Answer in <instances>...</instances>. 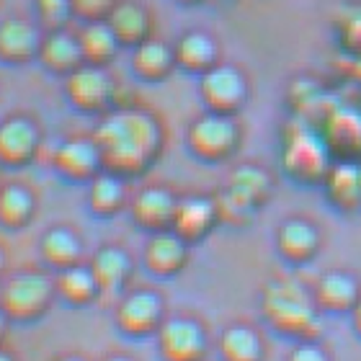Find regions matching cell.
Masks as SVG:
<instances>
[{
    "instance_id": "d6986e66",
    "label": "cell",
    "mask_w": 361,
    "mask_h": 361,
    "mask_svg": "<svg viewBox=\"0 0 361 361\" xmlns=\"http://www.w3.org/2000/svg\"><path fill=\"white\" fill-rule=\"evenodd\" d=\"M312 297L323 315H351L361 297V284L351 271L333 269L312 284Z\"/></svg>"
},
{
    "instance_id": "7bdbcfd3",
    "label": "cell",
    "mask_w": 361,
    "mask_h": 361,
    "mask_svg": "<svg viewBox=\"0 0 361 361\" xmlns=\"http://www.w3.org/2000/svg\"><path fill=\"white\" fill-rule=\"evenodd\" d=\"M0 186H3V180H0Z\"/></svg>"
},
{
    "instance_id": "52a82bcc",
    "label": "cell",
    "mask_w": 361,
    "mask_h": 361,
    "mask_svg": "<svg viewBox=\"0 0 361 361\" xmlns=\"http://www.w3.org/2000/svg\"><path fill=\"white\" fill-rule=\"evenodd\" d=\"M168 317V307L163 294L155 289H127L116 300L114 307V325L116 331L129 338H155L158 328Z\"/></svg>"
},
{
    "instance_id": "7a4b0ae2",
    "label": "cell",
    "mask_w": 361,
    "mask_h": 361,
    "mask_svg": "<svg viewBox=\"0 0 361 361\" xmlns=\"http://www.w3.org/2000/svg\"><path fill=\"white\" fill-rule=\"evenodd\" d=\"M258 310L271 331L297 341H320L323 336V312L317 310L312 286L300 279L276 276L266 281L258 297Z\"/></svg>"
},
{
    "instance_id": "f1b7e54d",
    "label": "cell",
    "mask_w": 361,
    "mask_h": 361,
    "mask_svg": "<svg viewBox=\"0 0 361 361\" xmlns=\"http://www.w3.org/2000/svg\"><path fill=\"white\" fill-rule=\"evenodd\" d=\"M219 361H266L264 336L248 323H230L217 336Z\"/></svg>"
},
{
    "instance_id": "60d3db41",
    "label": "cell",
    "mask_w": 361,
    "mask_h": 361,
    "mask_svg": "<svg viewBox=\"0 0 361 361\" xmlns=\"http://www.w3.org/2000/svg\"><path fill=\"white\" fill-rule=\"evenodd\" d=\"M101 361H135L132 356H127V354H109V356H104Z\"/></svg>"
},
{
    "instance_id": "ac0fdd59",
    "label": "cell",
    "mask_w": 361,
    "mask_h": 361,
    "mask_svg": "<svg viewBox=\"0 0 361 361\" xmlns=\"http://www.w3.org/2000/svg\"><path fill=\"white\" fill-rule=\"evenodd\" d=\"M88 266L101 286V297H116L127 292L129 281L135 276V258L129 256L127 248H121L116 243L101 245L93 250L88 258Z\"/></svg>"
},
{
    "instance_id": "f546056e",
    "label": "cell",
    "mask_w": 361,
    "mask_h": 361,
    "mask_svg": "<svg viewBox=\"0 0 361 361\" xmlns=\"http://www.w3.org/2000/svg\"><path fill=\"white\" fill-rule=\"evenodd\" d=\"M54 289H57V300H62L70 307H90L93 302L101 300V286H98L88 261L70 266L65 271H57L54 274Z\"/></svg>"
},
{
    "instance_id": "9c48e42d",
    "label": "cell",
    "mask_w": 361,
    "mask_h": 361,
    "mask_svg": "<svg viewBox=\"0 0 361 361\" xmlns=\"http://www.w3.org/2000/svg\"><path fill=\"white\" fill-rule=\"evenodd\" d=\"M160 361H204L212 338L204 323L194 315H168L155 333Z\"/></svg>"
},
{
    "instance_id": "5bb4252c",
    "label": "cell",
    "mask_w": 361,
    "mask_h": 361,
    "mask_svg": "<svg viewBox=\"0 0 361 361\" xmlns=\"http://www.w3.org/2000/svg\"><path fill=\"white\" fill-rule=\"evenodd\" d=\"M276 253L289 266H307L323 248V233L320 227L307 217H286L276 227Z\"/></svg>"
},
{
    "instance_id": "44dd1931",
    "label": "cell",
    "mask_w": 361,
    "mask_h": 361,
    "mask_svg": "<svg viewBox=\"0 0 361 361\" xmlns=\"http://www.w3.org/2000/svg\"><path fill=\"white\" fill-rule=\"evenodd\" d=\"M37 62L54 78L65 80L68 75H73L80 65H85L78 31H44V42H42V52H39Z\"/></svg>"
},
{
    "instance_id": "e575fe53",
    "label": "cell",
    "mask_w": 361,
    "mask_h": 361,
    "mask_svg": "<svg viewBox=\"0 0 361 361\" xmlns=\"http://www.w3.org/2000/svg\"><path fill=\"white\" fill-rule=\"evenodd\" d=\"M286 361H333V354L320 341H297Z\"/></svg>"
},
{
    "instance_id": "8fae6325",
    "label": "cell",
    "mask_w": 361,
    "mask_h": 361,
    "mask_svg": "<svg viewBox=\"0 0 361 361\" xmlns=\"http://www.w3.org/2000/svg\"><path fill=\"white\" fill-rule=\"evenodd\" d=\"M52 168L70 183H85L104 171V158L93 135H73L62 140L52 152Z\"/></svg>"
},
{
    "instance_id": "8d00e7d4",
    "label": "cell",
    "mask_w": 361,
    "mask_h": 361,
    "mask_svg": "<svg viewBox=\"0 0 361 361\" xmlns=\"http://www.w3.org/2000/svg\"><path fill=\"white\" fill-rule=\"evenodd\" d=\"M8 328H11V317L0 307V346H3V341H6V336H8Z\"/></svg>"
},
{
    "instance_id": "2e32d148",
    "label": "cell",
    "mask_w": 361,
    "mask_h": 361,
    "mask_svg": "<svg viewBox=\"0 0 361 361\" xmlns=\"http://www.w3.org/2000/svg\"><path fill=\"white\" fill-rule=\"evenodd\" d=\"M191 248L180 235L173 230H163V233L147 235L142 248V264L155 279H176L183 274L191 261Z\"/></svg>"
},
{
    "instance_id": "4fadbf2b",
    "label": "cell",
    "mask_w": 361,
    "mask_h": 361,
    "mask_svg": "<svg viewBox=\"0 0 361 361\" xmlns=\"http://www.w3.org/2000/svg\"><path fill=\"white\" fill-rule=\"evenodd\" d=\"M44 29L31 18L11 16L0 21V62L8 68H26L39 60Z\"/></svg>"
},
{
    "instance_id": "603a6c76",
    "label": "cell",
    "mask_w": 361,
    "mask_h": 361,
    "mask_svg": "<svg viewBox=\"0 0 361 361\" xmlns=\"http://www.w3.org/2000/svg\"><path fill=\"white\" fill-rule=\"evenodd\" d=\"M323 191L333 209L356 214L361 209V163L336 160L323 180Z\"/></svg>"
},
{
    "instance_id": "277c9868",
    "label": "cell",
    "mask_w": 361,
    "mask_h": 361,
    "mask_svg": "<svg viewBox=\"0 0 361 361\" xmlns=\"http://www.w3.org/2000/svg\"><path fill=\"white\" fill-rule=\"evenodd\" d=\"M57 300L54 274L42 269L16 271L0 284V307L11 323H37Z\"/></svg>"
},
{
    "instance_id": "e0dca14e",
    "label": "cell",
    "mask_w": 361,
    "mask_h": 361,
    "mask_svg": "<svg viewBox=\"0 0 361 361\" xmlns=\"http://www.w3.org/2000/svg\"><path fill=\"white\" fill-rule=\"evenodd\" d=\"M325 142L336 160H356L361 163V111L338 106L331 109L317 121Z\"/></svg>"
},
{
    "instance_id": "5b68a950",
    "label": "cell",
    "mask_w": 361,
    "mask_h": 361,
    "mask_svg": "<svg viewBox=\"0 0 361 361\" xmlns=\"http://www.w3.org/2000/svg\"><path fill=\"white\" fill-rule=\"evenodd\" d=\"M243 145V127L238 116L202 111L186 127V147L196 160L219 166L235 158Z\"/></svg>"
},
{
    "instance_id": "d6a6232c",
    "label": "cell",
    "mask_w": 361,
    "mask_h": 361,
    "mask_svg": "<svg viewBox=\"0 0 361 361\" xmlns=\"http://www.w3.org/2000/svg\"><path fill=\"white\" fill-rule=\"evenodd\" d=\"M34 21L44 31L70 29V21H75L73 0H34Z\"/></svg>"
},
{
    "instance_id": "d4e9b609",
    "label": "cell",
    "mask_w": 361,
    "mask_h": 361,
    "mask_svg": "<svg viewBox=\"0 0 361 361\" xmlns=\"http://www.w3.org/2000/svg\"><path fill=\"white\" fill-rule=\"evenodd\" d=\"M129 52H132L129 54V68L142 83H163L173 75V70H178L173 44L163 42V39L152 37Z\"/></svg>"
},
{
    "instance_id": "8992f818",
    "label": "cell",
    "mask_w": 361,
    "mask_h": 361,
    "mask_svg": "<svg viewBox=\"0 0 361 361\" xmlns=\"http://www.w3.org/2000/svg\"><path fill=\"white\" fill-rule=\"evenodd\" d=\"M65 98L85 116H104L119 106V85L109 68L80 65L73 75L65 78Z\"/></svg>"
},
{
    "instance_id": "1f68e13d",
    "label": "cell",
    "mask_w": 361,
    "mask_h": 361,
    "mask_svg": "<svg viewBox=\"0 0 361 361\" xmlns=\"http://www.w3.org/2000/svg\"><path fill=\"white\" fill-rule=\"evenodd\" d=\"M214 204H217L219 227L243 230V227H248L250 222L258 217L256 207H253V204H248L243 196L235 194V191H230L227 186H222L217 194H214Z\"/></svg>"
},
{
    "instance_id": "f35d334b",
    "label": "cell",
    "mask_w": 361,
    "mask_h": 361,
    "mask_svg": "<svg viewBox=\"0 0 361 361\" xmlns=\"http://www.w3.org/2000/svg\"><path fill=\"white\" fill-rule=\"evenodd\" d=\"M0 361H18V356H16L8 346H0Z\"/></svg>"
},
{
    "instance_id": "d590c367",
    "label": "cell",
    "mask_w": 361,
    "mask_h": 361,
    "mask_svg": "<svg viewBox=\"0 0 361 361\" xmlns=\"http://www.w3.org/2000/svg\"><path fill=\"white\" fill-rule=\"evenodd\" d=\"M351 328H354V333L361 338V297H359V302H356V307L351 310Z\"/></svg>"
},
{
    "instance_id": "ffe728a7",
    "label": "cell",
    "mask_w": 361,
    "mask_h": 361,
    "mask_svg": "<svg viewBox=\"0 0 361 361\" xmlns=\"http://www.w3.org/2000/svg\"><path fill=\"white\" fill-rule=\"evenodd\" d=\"M173 49L178 70L194 78H202L204 73H209L214 65L222 62V49H219L217 37H212L209 31L204 29L183 31L173 42Z\"/></svg>"
},
{
    "instance_id": "ab89813d",
    "label": "cell",
    "mask_w": 361,
    "mask_h": 361,
    "mask_svg": "<svg viewBox=\"0 0 361 361\" xmlns=\"http://www.w3.org/2000/svg\"><path fill=\"white\" fill-rule=\"evenodd\" d=\"M52 361H88V359L80 354H60V356H54Z\"/></svg>"
},
{
    "instance_id": "484cf974",
    "label": "cell",
    "mask_w": 361,
    "mask_h": 361,
    "mask_svg": "<svg viewBox=\"0 0 361 361\" xmlns=\"http://www.w3.org/2000/svg\"><path fill=\"white\" fill-rule=\"evenodd\" d=\"M129 180L121 176L111 173V171H101L96 178L88 183V194H85V204L93 217L98 219H111L129 209Z\"/></svg>"
},
{
    "instance_id": "74e56055",
    "label": "cell",
    "mask_w": 361,
    "mask_h": 361,
    "mask_svg": "<svg viewBox=\"0 0 361 361\" xmlns=\"http://www.w3.org/2000/svg\"><path fill=\"white\" fill-rule=\"evenodd\" d=\"M8 276V256H6V250L0 248V284L6 281Z\"/></svg>"
},
{
    "instance_id": "b9f144b4",
    "label": "cell",
    "mask_w": 361,
    "mask_h": 361,
    "mask_svg": "<svg viewBox=\"0 0 361 361\" xmlns=\"http://www.w3.org/2000/svg\"><path fill=\"white\" fill-rule=\"evenodd\" d=\"M176 3H180V6H199L204 0H176Z\"/></svg>"
},
{
    "instance_id": "3957f363",
    "label": "cell",
    "mask_w": 361,
    "mask_h": 361,
    "mask_svg": "<svg viewBox=\"0 0 361 361\" xmlns=\"http://www.w3.org/2000/svg\"><path fill=\"white\" fill-rule=\"evenodd\" d=\"M331 147L315 121L294 116L281 132V171L302 186H323L333 168Z\"/></svg>"
},
{
    "instance_id": "4dcf8cb0",
    "label": "cell",
    "mask_w": 361,
    "mask_h": 361,
    "mask_svg": "<svg viewBox=\"0 0 361 361\" xmlns=\"http://www.w3.org/2000/svg\"><path fill=\"white\" fill-rule=\"evenodd\" d=\"M80 39V49H83L85 65H98V68H109L116 54L121 52V44L116 34L111 31L109 21H88L78 29Z\"/></svg>"
},
{
    "instance_id": "836d02e7",
    "label": "cell",
    "mask_w": 361,
    "mask_h": 361,
    "mask_svg": "<svg viewBox=\"0 0 361 361\" xmlns=\"http://www.w3.org/2000/svg\"><path fill=\"white\" fill-rule=\"evenodd\" d=\"M119 3L121 0H73V8H75L78 21L88 23V21H106Z\"/></svg>"
},
{
    "instance_id": "ba28073f",
    "label": "cell",
    "mask_w": 361,
    "mask_h": 361,
    "mask_svg": "<svg viewBox=\"0 0 361 361\" xmlns=\"http://www.w3.org/2000/svg\"><path fill=\"white\" fill-rule=\"evenodd\" d=\"M199 98L204 111L238 116L250 98V80L245 70L233 62H219L199 78Z\"/></svg>"
},
{
    "instance_id": "4316f807",
    "label": "cell",
    "mask_w": 361,
    "mask_h": 361,
    "mask_svg": "<svg viewBox=\"0 0 361 361\" xmlns=\"http://www.w3.org/2000/svg\"><path fill=\"white\" fill-rule=\"evenodd\" d=\"M39 212V199L34 188L21 180H3L0 186V227L18 233L34 222Z\"/></svg>"
},
{
    "instance_id": "7c38bea8",
    "label": "cell",
    "mask_w": 361,
    "mask_h": 361,
    "mask_svg": "<svg viewBox=\"0 0 361 361\" xmlns=\"http://www.w3.org/2000/svg\"><path fill=\"white\" fill-rule=\"evenodd\" d=\"M176 207H178V194L168 186H145L132 194L129 199V217L142 233H163L173 227Z\"/></svg>"
},
{
    "instance_id": "cb8c5ba5",
    "label": "cell",
    "mask_w": 361,
    "mask_h": 361,
    "mask_svg": "<svg viewBox=\"0 0 361 361\" xmlns=\"http://www.w3.org/2000/svg\"><path fill=\"white\" fill-rule=\"evenodd\" d=\"M39 256H42L44 266L52 271V274L70 269V266L85 264L83 238H80L73 227L54 225L39 238Z\"/></svg>"
},
{
    "instance_id": "7402d4cb",
    "label": "cell",
    "mask_w": 361,
    "mask_h": 361,
    "mask_svg": "<svg viewBox=\"0 0 361 361\" xmlns=\"http://www.w3.org/2000/svg\"><path fill=\"white\" fill-rule=\"evenodd\" d=\"M106 21L119 39L121 49H135L142 42L152 39V31H155L152 11L140 0H121Z\"/></svg>"
},
{
    "instance_id": "6da1fadb",
    "label": "cell",
    "mask_w": 361,
    "mask_h": 361,
    "mask_svg": "<svg viewBox=\"0 0 361 361\" xmlns=\"http://www.w3.org/2000/svg\"><path fill=\"white\" fill-rule=\"evenodd\" d=\"M96 140L104 171L127 180L150 173L166 150V127L158 114L137 104H119L109 114L98 116Z\"/></svg>"
},
{
    "instance_id": "83f0119b",
    "label": "cell",
    "mask_w": 361,
    "mask_h": 361,
    "mask_svg": "<svg viewBox=\"0 0 361 361\" xmlns=\"http://www.w3.org/2000/svg\"><path fill=\"white\" fill-rule=\"evenodd\" d=\"M225 186L261 212L274 199L276 180H274V173L269 168L258 166V163H240V166H235L230 171Z\"/></svg>"
},
{
    "instance_id": "9a60e30c",
    "label": "cell",
    "mask_w": 361,
    "mask_h": 361,
    "mask_svg": "<svg viewBox=\"0 0 361 361\" xmlns=\"http://www.w3.org/2000/svg\"><path fill=\"white\" fill-rule=\"evenodd\" d=\"M219 227L217 204L214 194H183L178 196V207H176L173 230L180 235L188 245H199L209 238Z\"/></svg>"
},
{
    "instance_id": "30bf717a",
    "label": "cell",
    "mask_w": 361,
    "mask_h": 361,
    "mask_svg": "<svg viewBox=\"0 0 361 361\" xmlns=\"http://www.w3.org/2000/svg\"><path fill=\"white\" fill-rule=\"evenodd\" d=\"M44 132L31 114L16 111L0 119V168L21 171L39 158Z\"/></svg>"
}]
</instances>
